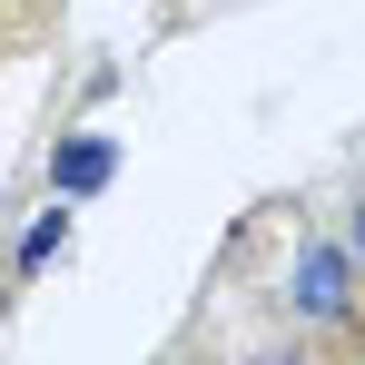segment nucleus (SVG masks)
<instances>
[{"mask_svg":"<svg viewBox=\"0 0 365 365\" xmlns=\"http://www.w3.org/2000/svg\"><path fill=\"white\" fill-rule=\"evenodd\" d=\"M109 178V148H69V168H60V187H99Z\"/></svg>","mask_w":365,"mask_h":365,"instance_id":"2","label":"nucleus"},{"mask_svg":"<svg viewBox=\"0 0 365 365\" xmlns=\"http://www.w3.org/2000/svg\"><path fill=\"white\" fill-rule=\"evenodd\" d=\"M297 316H306V326H356L346 257H336V247H306V257H297Z\"/></svg>","mask_w":365,"mask_h":365,"instance_id":"1","label":"nucleus"},{"mask_svg":"<svg viewBox=\"0 0 365 365\" xmlns=\"http://www.w3.org/2000/svg\"><path fill=\"white\" fill-rule=\"evenodd\" d=\"M356 267H365V197H356Z\"/></svg>","mask_w":365,"mask_h":365,"instance_id":"4","label":"nucleus"},{"mask_svg":"<svg viewBox=\"0 0 365 365\" xmlns=\"http://www.w3.org/2000/svg\"><path fill=\"white\" fill-rule=\"evenodd\" d=\"M0 10H40V0H0Z\"/></svg>","mask_w":365,"mask_h":365,"instance_id":"5","label":"nucleus"},{"mask_svg":"<svg viewBox=\"0 0 365 365\" xmlns=\"http://www.w3.org/2000/svg\"><path fill=\"white\" fill-rule=\"evenodd\" d=\"M247 365H316V346H306V336H267Z\"/></svg>","mask_w":365,"mask_h":365,"instance_id":"3","label":"nucleus"}]
</instances>
